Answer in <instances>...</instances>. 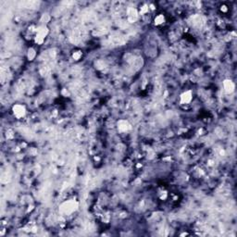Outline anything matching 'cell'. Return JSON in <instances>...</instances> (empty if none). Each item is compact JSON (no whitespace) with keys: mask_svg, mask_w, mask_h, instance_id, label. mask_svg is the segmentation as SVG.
Listing matches in <instances>:
<instances>
[{"mask_svg":"<svg viewBox=\"0 0 237 237\" xmlns=\"http://www.w3.org/2000/svg\"><path fill=\"white\" fill-rule=\"evenodd\" d=\"M223 87L226 93L231 94L234 91V84L231 80H225L223 82Z\"/></svg>","mask_w":237,"mask_h":237,"instance_id":"7","label":"cell"},{"mask_svg":"<svg viewBox=\"0 0 237 237\" xmlns=\"http://www.w3.org/2000/svg\"><path fill=\"white\" fill-rule=\"evenodd\" d=\"M164 21H165V18L163 15H157V17L155 18V24L156 25H161V24H163L164 23Z\"/></svg>","mask_w":237,"mask_h":237,"instance_id":"8","label":"cell"},{"mask_svg":"<svg viewBox=\"0 0 237 237\" xmlns=\"http://www.w3.org/2000/svg\"><path fill=\"white\" fill-rule=\"evenodd\" d=\"M81 57H82V53H81L80 51H76V52H74L73 55H72V58H73L75 60H79V59L81 58Z\"/></svg>","mask_w":237,"mask_h":237,"instance_id":"10","label":"cell"},{"mask_svg":"<svg viewBox=\"0 0 237 237\" xmlns=\"http://www.w3.org/2000/svg\"><path fill=\"white\" fill-rule=\"evenodd\" d=\"M127 15H128V20L130 22H135L136 19H137V18H138V12H137V10H136L135 8H131L128 9Z\"/></svg>","mask_w":237,"mask_h":237,"instance_id":"6","label":"cell"},{"mask_svg":"<svg viewBox=\"0 0 237 237\" xmlns=\"http://www.w3.org/2000/svg\"><path fill=\"white\" fill-rule=\"evenodd\" d=\"M192 98H193V94L191 91H186V92H184L181 96H180V99H181V103L183 104H188L190 102L192 101Z\"/></svg>","mask_w":237,"mask_h":237,"instance_id":"4","label":"cell"},{"mask_svg":"<svg viewBox=\"0 0 237 237\" xmlns=\"http://www.w3.org/2000/svg\"><path fill=\"white\" fill-rule=\"evenodd\" d=\"M12 111L14 116L17 119H21L23 118L26 114V108L24 106L20 105V104H16L13 106L12 107Z\"/></svg>","mask_w":237,"mask_h":237,"instance_id":"3","label":"cell"},{"mask_svg":"<svg viewBox=\"0 0 237 237\" xmlns=\"http://www.w3.org/2000/svg\"><path fill=\"white\" fill-rule=\"evenodd\" d=\"M48 34V28L47 26H40L36 29V35H35V43L38 45L43 44L46 37Z\"/></svg>","mask_w":237,"mask_h":237,"instance_id":"1","label":"cell"},{"mask_svg":"<svg viewBox=\"0 0 237 237\" xmlns=\"http://www.w3.org/2000/svg\"><path fill=\"white\" fill-rule=\"evenodd\" d=\"M78 207V203L71 200V201H67L64 202L60 206V212L64 213V214H69L72 213L73 211H75Z\"/></svg>","mask_w":237,"mask_h":237,"instance_id":"2","label":"cell"},{"mask_svg":"<svg viewBox=\"0 0 237 237\" xmlns=\"http://www.w3.org/2000/svg\"><path fill=\"white\" fill-rule=\"evenodd\" d=\"M35 51L33 48H30L29 50H28V58H29V60H33L34 58V57H35Z\"/></svg>","mask_w":237,"mask_h":237,"instance_id":"9","label":"cell"},{"mask_svg":"<svg viewBox=\"0 0 237 237\" xmlns=\"http://www.w3.org/2000/svg\"><path fill=\"white\" fill-rule=\"evenodd\" d=\"M221 11H227V8H226V7H221Z\"/></svg>","mask_w":237,"mask_h":237,"instance_id":"11","label":"cell"},{"mask_svg":"<svg viewBox=\"0 0 237 237\" xmlns=\"http://www.w3.org/2000/svg\"><path fill=\"white\" fill-rule=\"evenodd\" d=\"M118 129L120 132H127L131 129V125L127 120L121 119L118 122Z\"/></svg>","mask_w":237,"mask_h":237,"instance_id":"5","label":"cell"}]
</instances>
